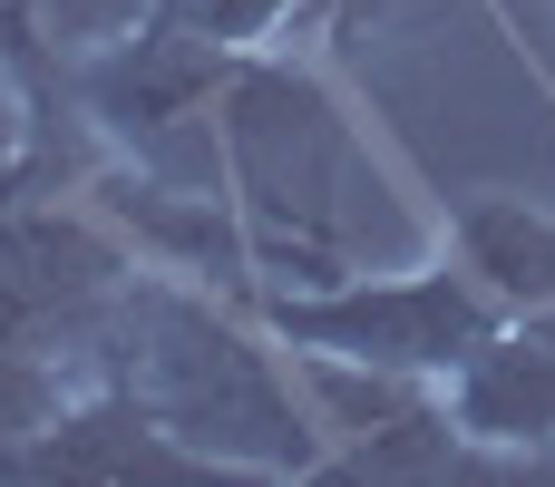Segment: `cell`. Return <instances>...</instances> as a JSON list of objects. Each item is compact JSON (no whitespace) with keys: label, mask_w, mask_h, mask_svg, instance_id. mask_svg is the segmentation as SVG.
Masks as SVG:
<instances>
[{"label":"cell","mask_w":555,"mask_h":487,"mask_svg":"<svg viewBox=\"0 0 555 487\" xmlns=\"http://www.w3.org/2000/svg\"><path fill=\"white\" fill-rule=\"evenodd\" d=\"M215 127H224V185L254 244V293H322L371 273L361 244H371L380 166L302 59H234Z\"/></svg>","instance_id":"2"},{"label":"cell","mask_w":555,"mask_h":487,"mask_svg":"<svg viewBox=\"0 0 555 487\" xmlns=\"http://www.w3.org/2000/svg\"><path fill=\"white\" fill-rule=\"evenodd\" d=\"M10 59V49H0ZM20 176H29V117H20V88L0 78V205L20 195Z\"/></svg>","instance_id":"10"},{"label":"cell","mask_w":555,"mask_h":487,"mask_svg":"<svg viewBox=\"0 0 555 487\" xmlns=\"http://www.w3.org/2000/svg\"><path fill=\"white\" fill-rule=\"evenodd\" d=\"M156 0H39V20L59 29V39H117V29H137Z\"/></svg>","instance_id":"9"},{"label":"cell","mask_w":555,"mask_h":487,"mask_svg":"<svg viewBox=\"0 0 555 487\" xmlns=\"http://www.w3.org/2000/svg\"><path fill=\"white\" fill-rule=\"evenodd\" d=\"M98 361L117 390L146 400V420L195 449L215 478H322V430L302 410V390L273 371V351L215 312L205 293L185 283H156V273H127L117 303L98 312Z\"/></svg>","instance_id":"1"},{"label":"cell","mask_w":555,"mask_h":487,"mask_svg":"<svg viewBox=\"0 0 555 487\" xmlns=\"http://www.w3.org/2000/svg\"><path fill=\"white\" fill-rule=\"evenodd\" d=\"M59 361L49 351H20V342H0V459L39 430V420H59Z\"/></svg>","instance_id":"8"},{"label":"cell","mask_w":555,"mask_h":487,"mask_svg":"<svg viewBox=\"0 0 555 487\" xmlns=\"http://www.w3.org/2000/svg\"><path fill=\"white\" fill-rule=\"evenodd\" d=\"M263 332L293 351H332V361H380V371H429L459 381L498 332L507 303L468 273V264H420V273H351L322 293H254Z\"/></svg>","instance_id":"3"},{"label":"cell","mask_w":555,"mask_h":487,"mask_svg":"<svg viewBox=\"0 0 555 487\" xmlns=\"http://www.w3.org/2000/svg\"><path fill=\"white\" fill-rule=\"evenodd\" d=\"M0 478H88V487H137V478H215L195 449H176L156 420H146V400L137 390H117V381H98L88 400H59V420H39L10 459H0Z\"/></svg>","instance_id":"5"},{"label":"cell","mask_w":555,"mask_h":487,"mask_svg":"<svg viewBox=\"0 0 555 487\" xmlns=\"http://www.w3.org/2000/svg\"><path fill=\"white\" fill-rule=\"evenodd\" d=\"M107 215L137 234V254H166L176 273H205V283H254V244H244V215L224 185H176V176H117L107 185Z\"/></svg>","instance_id":"6"},{"label":"cell","mask_w":555,"mask_h":487,"mask_svg":"<svg viewBox=\"0 0 555 487\" xmlns=\"http://www.w3.org/2000/svg\"><path fill=\"white\" fill-rule=\"evenodd\" d=\"M449 244H459V264L507 303V322H527V312L555 303V215L517 205V195H468V205L449 215Z\"/></svg>","instance_id":"7"},{"label":"cell","mask_w":555,"mask_h":487,"mask_svg":"<svg viewBox=\"0 0 555 487\" xmlns=\"http://www.w3.org/2000/svg\"><path fill=\"white\" fill-rule=\"evenodd\" d=\"M224 78H234V49H224V39H195V29H176V20L146 10L137 29H117V39H98V49L78 59V107H88L117 146H137L146 176L224 185V127H215ZM224 195H234V185H224Z\"/></svg>","instance_id":"4"}]
</instances>
